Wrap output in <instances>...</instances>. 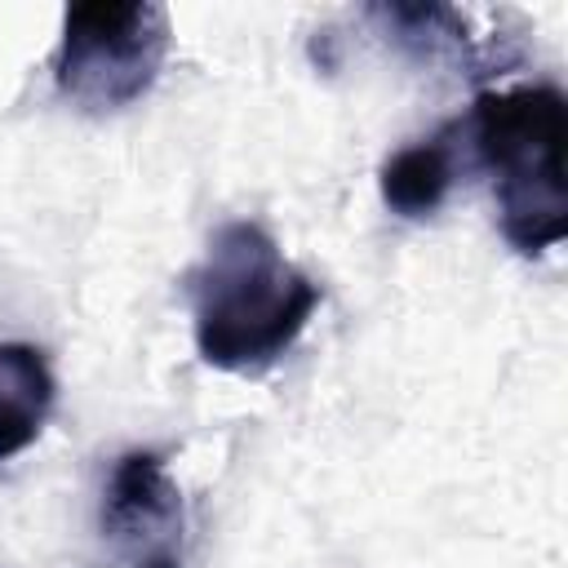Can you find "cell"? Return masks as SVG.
<instances>
[{
  "mask_svg": "<svg viewBox=\"0 0 568 568\" xmlns=\"http://www.w3.org/2000/svg\"><path fill=\"white\" fill-rule=\"evenodd\" d=\"M58 399V377L40 346L0 342V462L27 453Z\"/></svg>",
  "mask_w": 568,
  "mask_h": 568,
  "instance_id": "6",
  "label": "cell"
},
{
  "mask_svg": "<svg viewBox=\"0 0 568 568\" xmlns=\"http://www.w3.org/2000/svg\"><path fill=\"white\" fill-rule=\"evenodd\" d=\"M457 169H462V120H448L430 138H417L382 160L377 169L382 204L408 222L435 217L457 186Z\"/></svg>",
  "mask_w": 568,
  "mask_h": 568,
  "instance_id": "5",
  "label": "cell"
},
{
  "mask_svg": "<svg viewBox=\"0 0 568 568\" xmlns=\"http://www.w3.org/2000/svg\"><path fill=\"white\" fill-rule=\"evenodd\" d=\"M186 297L200 359L257 373L297 346L324 293L262 222L235 217L213 231L204 257L186 271Z\"/></svg>",
  "mask_w": 568,
  "mask_h": 568,
  "instance_id": "1",
  "label": "cell"
},
{
  "mask_svg": "<svg viewBox=\"0 0 568 568\" xmlns=\"http://www.w3.org/2000/svg\"><path fill=\"white\" fill-rule=\"evenodd\" d=\"M102 532L120 555L182 546L186 510L160 448H129L102 484Z\"/></svg>",
  "mask_w": 568,
  "mask_h": 568,
  "instance_id": "4",
  "label": "cell"
},
{
  "mask_svg": "<svg viewBox=\"0 0 568 568\" xmlns=\"http://www.w3.org/2000/svg\"><path fill=\"white\" fill-rule=\"evenodd\" d=\"M169 40V13L160 4H75L62 13L53 84L71 106L89 115L124 111L160 80Z\"/></svg>",
  "mask_w": 568,
  "mask_h": 568,
  "instance_id": "3",
  "label": "cell"
},
{
  "mask_svg": "<svg viewBox=\"0 0 568 568\" xmlns=\"http://www.w3.org/2000/svg\"><path fill=\"white\" fill-rule=\"evenodd\" d=\"M462 138L475 169L493 182L506 244L524 257L564 244V93L555 84L484 89L462 120Z\"/></svg>",
  "mask_w": 568,
  "mask_h": 568,
  "instance_id": "2",
  "label": "cell"
}]
</instances>
